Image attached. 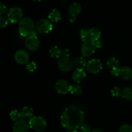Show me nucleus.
<instances>
[{"mask_svg":"<svg viewBox=\"0 0 132 132\" xmlns=\"http://www.w3.org/2000/svg\"><path fill=\"white\" fill-rule=\"evenodd\" d=\"M85 119L84 113L79 107L76 106L67 107L61 115L62 126L68 129H76L82 124Z\"/></svg>","mask_w":132,"mask_h":132,"instance_id":"f257e3e1","label":"nucleus"},{"mask_svg":"<svg viewBox=\"0 0 132 132\" xmlns=\"http://www.w3.org/2000/svg\"><path fill=\"white\" fill-rule=\"evenodd\" d=\"M19 32L21 36L27 37L35 32V24L32 18L24 17L19 23Z\"/></svg>","mask_w":132,"mask_h":132,"instance_id":"f03ea898","label":"nucleus"},{"mask_svg":"<svg viewBox=\"0 0 132 132\" xmlns=\"http://www.w3.org/2000/svg\"><path fill=\"white\" fill-rule=\"evenodd\" d=\"M30 128L36 131H43L47 127V122L40 116H33L29 120Z\"/></svg>","mask_w":132,"mask_h":132,"instance_id":"7ed1b4c3","label":"nucleus"},{"mask_svg":"<svg viewBox=\"0 0 132 132\" xmlns=\"http://www.w3.org/2000/svg\"><path fill=\"white\" fill-rule=\"evenodd\" d=\"M25 47L30 51L36 50L39 47V40L36 32L27 36L24 41Z\"/></svg>","mask_w":132,"mask_h":132,"instance_id":"20e7f679","label":"nucleus"},{"mask_svg":"<svg viewBox=\"0 0 132 132\" xmlns=\"http://www.w3.org/2000/svg\"><path fill=\"white\" fill-rule=\"evenodd\" d=\"M36 31L40 34H47L53 28V25L49 19H41L36 25Z\"/></svg>","mask_w":132,"mask_h":132,"instance_id":"39448f33","label":"nucleus"},{"mask_svg":"<svg viewBox=\"0 0 132 132\" xmlns=\"http://www.w3.org/2000/svg\"><path fill=\"white\" fill-rule=\"evenodd\" d=\"M97 49L95 41L91 40H88L84 41L81 49V53L85 57H90L92 55Z\"/></svg>","mask_w":132,"mask_h":132,"instance_id":"423d86ee","label":"nucleus"},{"mask_svg":"<svg viewBox=\"0 0 132 132\" xmlns=\"http://www.w3.org/2000/svg\"><path fill=\"white\" fill-rule=\"evenodd\" d=\"M23 15V12L22 9L19 7H12L10 9L8 12V19L11 23H17L22 19Z\"/></svg>","mask_w":132,"mask_h":132,"instance_id":"0eeeda50","label":"nucleus"},{"mask_svg":"<svg viewBox=\"0 0 132 132\" xmlns=\"http://www.w3.org/2000/svg\"><path fill=\"white\" fill-rule=\"evenodd\" d=\"M86 70L92 74H97L100 72L103 69V64L100 60L94 59L90 60L86 64Z\"/></svg>","mask_w":132,"mask_h":132,"instance_id":"6e6552de","label":"nucleus"},{"mask_svg":"<svg viewBox=\"0 0 132 132\" xmlns=\"http://www.w3.org/2000/svg\"><path fill=\"white\" fill-rule=\"evenodd\" d=\"M59 69L63 72H69L73 69V62L68 57H62L57 62Z\"/></svg>","mask_w":132,"mask_h":132,"instance_id":"1a4fd4ad","label":"nucleus"},{"mask_svg":"<svg viewBox=\"0 0 132 132\" xmlns=\"http://www.w3.org/2000/svg\"><path fill=\"white\" fill-rule=\"evenodd\" d=\"M55 87L58 93L65 94L70 92L71 85L68 81L61 79L55 83Z\"/></svg>","mask_w":132,"mask_h":132,"instance_id":"9d476101","label":"nucleus"},{"mask_svg":"<svg viewBox=\"0 0 132 132\" xmlns=\"http://www.w3.org/2000/svg\"><path fill=\"white\" fill-rule=\"evenodd\" d=\"M29 124L24 119H19L13 125V132H28Z\"/></svg>","mask_w":132,"mask_h":132,"instance_id":"9b49d317","label":"nucleus"},{"mask_svg":"<svg viewBox=\"0 0 132 132\" xmlns=\"http://www.w3.org/2000/svg\"><path fill=\"white\" fill-rule=\"evenodd\" d=\"M14 60L20 65L27 64L29 61V54L24 50H18L14 54Z\"/></svg>","mask_w":132,"mask_h":132,"instance_id":"f8f14e48","label":"nucleus"},{"mask_svg":"<svg viewBox=\"0 0 132 132\" xmlns=\"http://www.w3.org/2000/svg\"><path fill=\"white\" fill-rule=\"evenodd\" d=\"M86 71L82 68H77L72 75V79L74 82L80 83L86 78Z\"/></svg>","mask_w":132,"mask_h":132,"instance_id":"ddd939ff","label":"nucleus"},{"mask_svg":"<svg viewBox=\"0 0 132 132\" xmlns=\"http://www.w3.org/2000/svg\"><path fill=\"white\" fill-rule=\"evenodd\" d=\"M119 76L125 80L132 78V69L128 66H122L119 68Z\"/></svg>","mask_w":132,"mask_h":132,"instance_id":"4468645a","label":"nucleus"},{"mask_svg":"<svg viewBox=\"0 0 132 132\" xmlns=\"http://www.w3.org/2000/svg\"><path fill=\"white\" fill-rule=\"evenodd\" d=\"M61 19V13L58 9H54L48 14V19L52 23H56Z\"/></svg>","mask_w":132,"mask_h":132,"instance_id":"2eb2a0df","label":"nucleus"},{"mask_svg":"<svg viewBox=\"0 0 132 132\" xmlns=\"http://www.w3.org/2000/svg\"><path fill=\"white\" fill-rule=\"evenodd\" d=\"M81 12V6L77 3H73V4L70 6L68 9V12L71 16L76 18L78 15H79Z\"/></svg>","mask_w":132,"mask_h":132,"instance_id":"dca6fc26","label":"nucleus"},{"mask_svg":"<svg viewBox=\"0 0 132 132\" xmlns=\"http://www.w3.org/2000/svg\"><path fill=\"white\" fill-rule=\"evenodd\" d=\"M21 115V117L24 119H31L34 115L33 108L28 106H25L22 109Z\"/></svg>","mask_w":132,"mask_h":132,"instance_id":"f3484780","label":"nucleus"},{"mask_svg":"<svg viewBox=\"0 0 132 132\" xmlns=\"http://www.w3.org/2000/svg\"><path fill=\"white\" fill-rule=\"evenodd\" d=\"M62 53H63V50L61 49L57 45H54L49 50V54L50 56L54 58H59L62 55Z\"/></svg>","mask_w":132,"mask_h":132,"instance_id":"a211bd4d","label":"nucleus"},{"mask_svg":"<svg viewBox=\"0 0 132 132\" xmlns=\"http://www.w3.org/2000/svg\"><path fill=\"white\" fill-rule=\"evenodd\" d=\"M89 31V34H90V39L94 41H97L99 40L101 37V32L98 28H92Z\"/></svg>","mask_w":132,"mask_h":132,"instance_id":"6ab92c4d","label":"nucleus"},{"mask_svg":"<svg viewBox=\"0 0 132 132\" xmlns=\"http://www.w3.org/2000/svg\"><path fill=\"white\" fill-rule=\"evenodd\" d=\"M121 96L127 100H132V88L126 87L122 91Z\"/></svg>","mask_w":132,"mask_h":132,"instance_id":"aec40b11","label":"nucleus"},{"mask_svg":"<svg viewBox=\"0 0 132 132\" xmlns=\"http://www.w3.org/2000/svg\"><path fill=\"white\" fill-rule=\"evenodd\" d=\"M82 91V89L81 86L79 84H73V85H71L70 89V93L73 95L78 96L81 94Z\"/></svg>","mask_w":132,"mask_h":132,"instance_id":"412c9836","label":"nucleus"},{"mask_svg":"<svg viewBox=\"0 0 132 132\" xmlns=\"http://www.w3.org/2000/svg\"><path fill=\"white\" fill-rule=\"evenodd\" d=\"M73 62V65L77 66L78 68H82L84 67H86V64H87L85 59H84L82 57H77V58H75Z\"/></svg>","mask_w":132,"mask_h":132,"instance_id":"4be33fe9","label":"nucleus"},{"mask_svg":"<svg viewBox=\"0 0 132 132\" xmlns=\"http://www.w3.org/2000/svg\"><path fill=\"white\" fill-rule=\"evenodd\" d=\"M106 64L108 65V67L112 69L113 68H117L119 67V63L118 60L116 59V58L112 57V58H110L108 60V61L106 62Z\"/></svg>","mask_w":132,"mask_h":132,"instance_id":"5701e85b","label":"nucleus"},{"mask_svg":"<svg viewBox=\"0 0 132 132\" xmlns=\"http://www.w3.org/2000/svg\"><path fill=\"white\" fill-rule=\"evenodd\" d=\"M79 36L81 41H83V42L88 40H90L88 30L81 29L79 32Z\"/></svg>","mask_w":132,"mask_h":132,"instance_id":"b1692460","label":"nucleus"},{"mask_svg":"<svg viewBox=\"0 0 132 132\" xmlns=\"http://www.w3.org/2000/svg\"><path fill=\"white\" fill-rule=\"evenodd\" d=\"M10 116L12 120L14 121H17L18 120L20 119V118L21 117V115L18 110H13L10 113Z\"/></svg>","mask_w":132,"mask_h":132,"instance_id":"393cba45","label":"nucleus"},{"mask_svg":"<svg viewBox=\"0 0 132 132\" xmlns=\"http://www.w3.org/2000/svg\"><path fill=\"white\" fill-rule=\"evenodd\" d=\"M111 94H112V97H119L122 94V91L119 87H115L111 90Z\"/></svg>","mask_w":132,"mask_h":132,"instance_id":"a878e982","label":"nucleus"},{"mask_svg":"<svg viewBox=\"0 0 132 132\" xmlns=\"http://www.w3.org/2000/svg\"><path fill=\"white\" fill-rule=\"evenodd\" d=\"M26 68H27V69L29 72H34L36 69V68H37L36 63L34 62H28L27 63V65H26Z\"/></svg>","mask_w":132,"mask_h":132,"instance_id":"bb28decb","label":"nucleus"},{"mask_svg":"<svg viewBox=\"0 0 132 132\" xmlns=\"http://www.w3.org/2000/svg\"><path fill=\"white\" fill-rule=\"evenodd\" d=\"M119 132H132V126L130 124H123L119 128Z\"/></svg>","mask_w":132,"mask_h":132,"instance_id":"cd10ccee","label":"nucleus"},{"mask_svg":"<svg viewBox=\"0 0 132 132\" xmlns=\"http://www.w3.org/2000/svg\"><path fill=\"white\" fill-rule=\"evenodd\" d=\"M79 132H91V129H90V126L86 124H82L81 126L79 127Z\"/></svg>","mask_w":132,"mask_h":132,"instance_id":"c85d7f7f","label":"nucleus"},{"mask_svg":"<svg viewBox=\"0 0 132 132\" xmlns=\"http://www.w3.org/2000/svg\"><path fill=\"white\" fill-rule=\"evenodd\" d=\"M9 24V19L4 17L0 16V28L6 27Z\"/></svg>","mask_w":132,"mask_h":132,"instance_id":"c756f323","label":"nucleus"},{"mask_svg":"<svg viewBox=\"0 0 132 132\" xmlns=\"http://www.w3.org/2000/svg\"><path fill=\"white\" fill-rule=\"evenodd\" d=\"M7 6L5 5L4 3H0V15L4 14L7 12Z\"/></svg>","mask_w":132,"mask_h":132,"instance_id":"7c9ffc66","label":"nucleus"},{"mask_svg":"<svg viewBox=\"0 0 132 132\" xmlns=\"http://www.w3.org/2000/svg\"><path fill=\"white\" fill-rule=\"evenodd\" d=\"M111 74L114 76H119V69L117 68H113L111 69L110 71Z\"/></svg>","mask_w":132,"mask_h":132,"instance_id":"2f4dec72","label":"nucleus"},{"mask_svg":"<svg viewBox=\"0 0 132 132\" xmlns=\"http://www.w3.org/2000/svg\"><path fill=\"white\" fill-rule=\"evenodd\" d=\"M62 55L64 57H68V58H69L70 55V50L68 49H64V50H63Z\"/></svg>","mask_w":132,"mask_h":132,"instance_id":"473e14b6","label":"nucleus"},{"mask_svg":"<svg viewBox=\"0 0 132 132\" xmlns=\"http://www.w3.org/2000/svg\"><path fill=\"white\" fill-rule=\"evenodd\" d=\"M103 45H104V43L101 40H98V41H95V45H96V47L98 48V49H101V48L103 47Z\"/></svg>","mask_w":132,"mask_h":132,"instance_id":"72a5a7b5","label":"nucleus"},{"mask_svg":"<svg viewBox=\"0 0 132 132\" xmlns=\"http://www.w3.org/2000/svg\"><path fill=\"white\" fill-rule=\"evenodd\" d=\"M91 132H103V131H101V129H94V130L92 131Z\"/></svg>","mask_w":132,"mask_h":132,"instance_id":"f704fd0d","label":"nucleus"},{"mask_svg":"<svg viewBox=\"0 0 132 132\" xmlns=\"http://www.w3.org/2000/svg\"><path fill=\"white\" fill-rule=\"evenodd\" d=\"M65 132H78V131H76V129H68V130L66 131Z\"/></svg>","mask_w":132,"mask_h":132,"instance_id":"c9c22d12","label":"nucleus"},{"mask_svg":"<svg viewBox=\"0 0 132 132\" xmlns=\"http://www.w3.org/2000/svg\"><path fill=\"white\" fill-rule=\"evenodd\" d=\"M32 1H36V2H39V1H41V0H32Z\"/></svg>","mask_w":132,"mask_h":132,"instance_id":"e433bc0d","label":"nucleus"}]
</instances>
